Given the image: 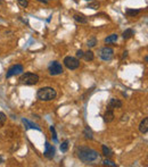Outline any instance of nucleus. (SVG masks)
<instances>
[{
    "mask_svg": "<svg viewBox=\"0 0 148 167\" xmlns=\"http://www.w3.org/2000/svg\"><path fill=\"white\" fill-rule=\"evenodd\" d=\"M1 163H4V158L0 156V164H1Z\"/></svg>",
    "mask_w": 148,
    "mask_h": 167,
    "instance_id": "nucleus-30",
    "label": "nucleus"
},
{
    "mask_svg": "<svg viewBox=\"0 0 148 167\" xmlns=\"http://www.w3.org/2000/svg\"><path fill=\"white\" fill-rule=\"evenodd\" d=\"M134 35V31L132 29H126L122 34V38L124 40H128V39H130L131 36Z\"/></svg>",
    "mask_w": 148,
    "mask_h": 167,
    "instance_id": "nucleus-15",
    "label": "nucleus"
},
{
    "mask_svg": "<svg viewBox=\"0 0 148 167\" xmlns=\"http://www.w3.org/2000/svg\"><path fill=\"white\" fill-rule=\"evenodd\" d=\"M140 11H141L140 9H130V8H129V9H126L125 10V14L128 15L129 17H134V16L139 14Z\"/></svg>",
    "mask_w": 148,
    "mask_h": 167,
    "instance_id": "nucleus-18",
    "label": "nucleus"
},
{
    "mask_svg": "<svg viewBox=\"0 0 148 167\" xmlns=\"http://www.w3.org/2000/svg\"><path fill=\"white\" fill-rule=\"evenodd\" d=\"M17 2L19 4V6H22L23 8H26L29 6V1H27V0H17Z\"/></svg>",
    "mask_w": 148,
    "mask_h": 167,
    "instance_id": "nucleus-24",
    "label": "nucleus"
},
{
    "mask_svg": "<svg viewBox=\"0 0 148 167\" xmlns=\"http://www.w3.org/2000/svg\"><path fill=\"white\" fill-rule=\"evenodd\" d=\"M139 131H140V133H142V134H146L148 132V118L147 117H145L144 120L140 122V124H139Z\"/></svg>",
    "mask_w": 148,
    "mask_h": 167,
    "instance_id": "nucleus-11",
    "label": "nucleus"
},
{
    "mask_svg": "<svg viewBox=\"0 0 148 167\" xmlns=\"http://www.w3.org/2000/svg\"><path fill=\"white\" fill-rule=\"evenodd\" d=\"M117 39H119V35H117V34H111V35H108L105 39V43H113V42H116Z\"/></svg>",
    "mask_w": 148,
    "mask_h": 167,
    "instance_id": "nucleus-17",
    "label": "nucleus"
},
{
    "mask_svg": "<svg viewBox=\"0 0 148 167\" xmlns=\"http://www.w3.org/2000/svg\"><path fill=\"white\" fill-rule=\"evenodd\" d=\"M126 56H128V51H124V52H123V58H125V57H126Z\"/></svg>",
    "mask_w": 148,
    "mask_h": 167,
    "instance_id": "nucleus-29",
    "label": "nucleus"
},
{
    "mask_svg": "<svg viewBox=\"0 0 148 167\" xmlns=\"http://www.w3.org/2000/svg\"><path fill=\"white\" fill-rule=\"evenodd\" d=\"M55 153H56V149L53 145H50L48 141H46L44 143V156L47 157L48 159H53L55 157Z\"/></svg>",
    "mask_w": 148,
    "mask_h": 167,
    "instance_id": "nucleus-8",
    "label": "nucleus"
},
{
    "mask_svg": "<svg viewBox=\"0 0 148 167\" xmlns=\"http://www.w3.org/2000/svg\"><path fill=\"white\" fill-rule=\"evenodd\" d=\"M86 1H91V0H86Z\"/></svg>",
    "mask_w": 148,
    "mask_h": 167,
    "instance_id": "nucleus-33",
    "label": "nucleus"
},
{
    "mask_svg": "<svg viewBox=\"0 0 148 167\" xmlns=\"http://www.w3.org/2000/svg\"><path fill=\"white\" fill-rule=\"evenodd\" d=\"M39 2H42V4H44V5H47L48 4V0H38Z\"/></svg>",
    "mask_w": 148,
    "mask_h": 167,
    "instance_id": "nucleus-28",
    "label": "nucleus"
},
{
    "mask_svg": "<svg viewBox=\"0 0 148 167\" xmlns=\"http://www.w3.org/2000/svg\"><path fill=\"white\" fill-rule=\"evenodd\" d=\"M50 132L51 134H53V139H54L55 142H57V135H56V131H55V126H50Z\"/></svg>",
    "mask_w": 148,
    "mask_h": 167,
    "instance_id": "nucleus-26",
    "label": "nucleus"
},
{
    "mask_svg": "<svg viewBox=\"0 0 148 167\" xmlns=\"http://www.w3.org/2000/svg\"><path fill=\"white\" fill-rule=\"evenodd\" d=\"M83 134H84L86 139H89V140H92V139H94V133H92V131H91V128L89 126H87L84 128Z\"/></svg>",
    "mask_w": 148,
    "mask_h": 167,
    "instance_id": "nucleus-16",
    "label": "nucleus"
},
{
    "mask_svg": "<svg viewBox=\"0 0 148 167\" xmlns=\"http://www.w3.org/2000/svg\"><path fill=\"white\" fill-rule=\"evenodd\" d=\"M48 71H49V74H50V75H53V76L59 75V74H61V73L64 72L61 64V63L56 62V60L50 63V65L48 66Z\"/></svg>",
    "mask_w": 148,
    "mask_h": 167,
    "instance_id": "nucleus-6",
    "label": "nucleus"
},
{
    "mask_svg": "<svg viewBox=\"0 0 148 167\" xmlns=\"http://www.w3.org/2000/svg\"><path fill=\"white\" fill-rule=\"evenodd\" d=\"M24 68H23L22 65H19V64H16V65H13L11 67H9V69L7 71L6 73V77L9 79L11 76H15V75H19V74H22Z\"/></svg>",
    "mask_w": 148,
    "mask_h": 167,
    "instance_id": "nucleus-7",
    "label": "nucleus"
},
{
    "mask_svg": "<svg viewBox=\"0 0 148 167\" xmlns=\"http://www.w3.org/2000/svg\"><path fill=\"white\" fill-rule=\"evenodd\" d=\"M6 120H7L6 115H5L2 112H0V125H4L5 122H6Z\"/></svg>",
    "mask_w": 148,
    "mask_h": 167,
    "instance_id": "nucleus-25",
    "label": "nucleus"
},
{
    "mask_svg": "<svg viewBox=\"0 0 148 167\" xmlns=\"http://www.w3.org/2000/svg\"><path fill=\"white\" fill-rule=\"evenodd\" d=\"M64 65H65L66 68L71 69V71H74V69L79 68L80 66V60L75 57H72V56H67L64 58Z\"/></svg>",
    "mask_w": 148,
    "mask_h": 167,
    "instance_id": "nucleus-5",
    "label": "nucleus"
},
{
    "mask_svg": "<svg viewBox=\"0 0 148 167\" xmlns=\"http://www.w3.org/2000/svg\"><path fill=\"white\" fill-rule=\"evenodd\" d=\"M76 156L84 164H94L97 163V161H100V155L96 150L91 149L89 147H84V145L78 147Z\"/></svg>",
    "mask_w": 148,
    "mask_h": 167,
    "instance_id": "nucleus-1",
    "label": "nucleus"
},
{
    "mask_svg": "<svg viewBox=\"0 0 148 167\" xmlns=\"http://www.w3.org/2000/svg\"><path fill=\"white\" fill-rule=\"evenodd\" d=\"M36 97L39 100L41 101H51V100H54L56 99L57 97V92L55 89L50 87H44V88H41L38 90L36 92Z\"/></svg>",
    "mask_w": 148,
    "mask_h": 167,
    "instance_id": "nucleus-2",
    "label": "nucleus"
},
{
    "mask_svg": "<svg viewBox=\"0 0 148 167\" xmlns=\"http://www.w3.org/2000/svg\"><path fill=\"white\" fill-rule=\"evenodd\" d=\"M83 59H84V60H87V62H92V60L95 59L94 52H92L91 50L86 51V52L83 54Z\"/></svg>",
    "mask_w": 148,
    "mask_h": 167,
    "instance_id": "nucleus-14",
    "label": "nucleus"
},
{
    "mask_svg": "<svg viewBox=\"0 0 148 167\" xmlns=\"http://www.w3.org/2000/svg\"><path fill=\"white\" fill-rule=\"evenodd\" d=\"M145 62H146V63L148 62V56H145Z\"/></svg>",
    "mask_w": 148,
    "mask_h": 167,
    "instance_id": "nucleus-31",
    "label": "nucleus"
},
{
    "mask_svg": "<svg viewBox=\"0 0 148 167\" xmlns=\"http://www.w3.org/2000/svg\"><path fill=\"white\" fill-rule=\"evenodd\" d=\"M123 106V102L119 99H115V98H111L108 101V105L107 107L111 109H116V108H121Z\"/></svg>",
    "mask_w": 148,
    "mask_h": 167,
    "instance_id": "nucleus-10",
    "label": "nucleus"
},
{
    "mask_svg": "<svg viewBox=\"0 0 148 167\" xmlns=\"http://www.w3.org/2000/svg\"><path fill=\"white\" fill-rule=\"evenodd\" d=\"M22 122L25 124V125H27V127H29V128H33V130H36V131H41V128H40V127L38 126L36 124L32 123V122H30V120H25V118H23Z\"/></svg>",
    "mask_w": 148,
    "mask_h": 167,
    "instance_id": "nucleus-13",
    "label": "nucleus"
},
{
    "mask_svg": "<svg viewBox=\"0 0 148 167\" xmlns=\"http://www.w3.org/2000/svg\"><path fill=\"white\" fill-rule=\"evenodd\" d=\"M114 117H115V115H114V109H111V108H108V107H107V109H106L105 114L103 115L104 122H105V123H111V122H113V120H114Z\"/></svg>",
    "mask_w": 148,
    "mask_h": 167,
    "instance_id": "nucleus-9",
    "label": "nucleus"
},
{
    "mask_svg": "<svg viewBox=\"0 0 148 167\" xmlns=\"http://www.w3.org/2000/svg\"><path fill=\"white\" fill-rule=\"evenodd\" d=\"M73 18H74L75 22L80 23V24H87L88 23V18L83 14H74Z\"/></svg>",
    "mask_w": 148,
    "mask_h": 167,
    "instance_id": "nucleus-12",
    "label": "nucleus"
},
{
    "mask_svg": "<svg viewBox=\"0 0 148 167\" xmlns=\"http://www.w3.org/2000/svg\"><path fill=\"white\" fill-rule=\"evenodd\" d=\"M99 6H100V4H99V2H97V1H94V2H91V4L88 5V8H91V9H98V8H99Z\"/></svg>",
    "mask_w": 148,
    "mask_h": 167,
    "instance_id": "nucleus-22",
    "label": "nucleus"
},
{
    "mask_svg": "<svg viewBox=\"0 0 148 167\" xmlns=\"http://www.w3.org/2000/svg\"><path fill=\"white\" fill-rule=\"evenodd\" d=\"M1 2H2V0H0V5H1Z\"/></svg>",
    "mask_w": 148,
    "mask_h": 167,
    "instance_id": "nucleus-32",
    "label": "nucleus"
},
{
    "mask_svg": "<svg viewBox=\"0 0 148 167\" xmlns=\"http://www.w3.org/2000/svg\"><path fill=\"white\" fill-rule=\"evenodd\" d=\"M40 77L38 74H34V73H24L21 75L19 77V83L24 84V85H34L39 82Z\"/></svg>",
    "mask_w": 148,
    "mask_h": 167,
    "instance_id": "nucleus-3",
    "label": "nucleus"
},
{
    "mask_svg": "<svg viewBox=\"0 0 148 167\" xmlns=\"http://www.w3.org/2000/svg\"><path fill=\"white\" fill-rule=\"evenodd\" d=\"M67 150H69V140H65L64 142H61V153H66Z\"/></svg>",
    "mask_w": 148,
    "mask_h": 167,
    "instance_id": "nucleus-20",
    "label": "nucleus"
},
{
    "mask_svg": "<svg viewBox=\"0 0 148 167\" xmlns=\"http://www.w3.org/2000/svg\"><path fill=\"white\" fill-rule=\"evenodd\" d=\"M98 56L100 57L101 60H104V62H109V60H112L113 57H114V50L109 47L100 48L99 51H98Z\"/></svg>",
    "mask_w": 148,
    "mask_h": 167,
    "instance_id": "nucleus-4",
    "label": "nucleus"
},
{
    "mask_svg": "<svg viewBox=\"0 0 148 167\" xmlns=\"http://www.w3.org/2000/svg\"><path fill=\"white\" fill-rule=\"evenodd\" d=\"M101 149H103V153H104V156H106L107 158L113 155V151L109 149L108 147H106V145H101Z\"/></svg>",
    "mask_w": 148,
    "mask_h": 167,
    "instance_id": "nucleus-19",
    "label": "nucleus"
},
{
    "mask_svg": "<svg viewBox=\"0 0 148 167\" xmlns=\"http://www.w3.org/2000/svg\"><path fill=\"white\" fill-rule=\"evenodd\" d=\"M83 54H84V51L83 50H78L76 51V58H83Z\"/></svg>",
    "mask_w": 148,
    "mask_h": 167,
    "instance_id": "nucleus-27",
    "label": "nucleus"
},
{
    "mask_svg": "<svg viewBox=\"0 0 148 167\" xmlns=\"http://www.w3.org/2000/svg\"><path fill=\"white\" fill-rule=\"evenodd\" d=\"M96 44H97V39H96L95 36H92L91 39H89V40H88L87 46H88L89 48H94L95 46H96Z\"/></svg>",
    "mask_w": 148,
    "mask_h": 167,
    "instance_id": "nucleus-21",
    "label": "nucleus"
},
{
    "mask_svg": "<svg viewBox=\"0 0 148 167\" xmlns=\"http://www.w3.org/2000/svg\"><path fill=\"white\" fill-rule=\"evenodd\" d=\"M103 164H104L105 166H112V167H116V164L114 163V161H112V160H109V159H105L104 161H103Z\"/></svg>",
    "mask_w": 148,
    "mask_h": 167,
    "instance_id": "nucleus-23",
    "label": "nucleus"
}]
</instances>
